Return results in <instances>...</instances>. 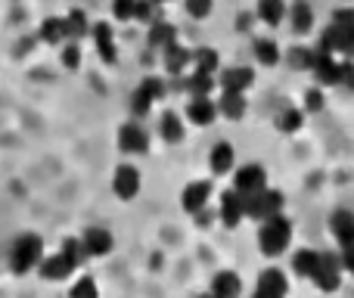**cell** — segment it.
Instances as JSON below:
<instances>
[{"instance_id": "6da1fadb", "label": "cell", "mask_w": 354, "mask_h": 298, "mask_svg": "<svg viewBox=\"0 0 354 298\" xmlns=\"http://www.w3.org/2000/svg\"><path fill=\"white\" fill-rule=\"evenodd\" d=\"M289 243H292V224L283 214H274V218L264 221L261 233H258V245H261L264 255L268 258L283 255L289 249Z\"/></svg>"}, {"instance_id": "7a4b0ae2", "label": "cell", "mask_w": 354, "mask_h": 298, "mask_svg": "<svg viewBox=\"0 0 354 298\" xmlns=\"http://www.w3.org/2000/svg\"><path fill=\"white\" fill-rule=\"evenodd\" d=\"M44 261V243L41 236H35V233H25V236H19L16 243H12V255H10V264L16 274H25V270H31L35 264Z\"/></svg>"}, {"instance_id": "3957f363", "label": "cell", "mask_w": 354, "mask_h": 298, "mask_svg": "<svg viewBox=\"0 0 354 298\" xmlns=\"http://www.w3.org/2000/svg\"><path fill=\"white\" fill-rule=\"evenodd\" d=\"M243 205H245V218H255V221H268L274 214L283 212V193L277 189H258V193L243 196Z\"/></svg>"}, {"instance_id": "277c9868", "label": "cell", "mask_w": 354, "mask_h": 298, "mask_svg": "<svg viewBox=\"0 0 354 298\" xmlns=\"http://www.w3.org/2000/svg\"><path fill=\"white\" fill-rule=\"evenodd\" d=\"M324 292H336L339 283H342V258H333V255H320L317 264V274L311 277Z\"/></svg>"}, {"instance_id": "5b68a950", "label": "cell", "mask_w": 354, "mask_h": 298, "mask_svg": "<svg viewBox=\"0 0 354 298\" xmlns=\"http://www.w3.org/2000/svg\"><path fill=\"white\" fill-rule=\"evenodd\" d=\"M286 292H289V283H286V277H283V270L270 268L258 277L252 298H286Z\"/></svg>"}, {"instance_id": "8992f818", "label": "cell", "mask_w": 354, "mask_h": 298, "mask_svg": "<svg viewBox=\"0 0 354 298\" xmlns=\"http://www.w3.org/2000/svg\"><path fill=\"white\" fill-rule=\"evenodd\" d=\"M112 189H115L118 199L131 202L137 193H140V171H137L134 165H122V168H115V177H112Z\"/></svg>"}, {"instance_id": "52a82bcc", "label": "cell", "mask_w": 354, "mask_h": 298, "mask_svg": "<svg viewBox=\"0 0 354 298\" xmlns=\"http://www.w3.org/2000/svg\"><path fill=\"white\" fill-rule=\"evenodd\" d=\"M264 183H268V174H264L261 165H243L236 171V177H233V189H239L243 196L264 189Z\"/></svg>"}, {"instance_id": "ba28073f", "label": "cell", "mask_w": 354, "mask_h": 298, "mask_svg": "<svg viewBox=\"0 0 354 298\" xmlns=\"http://www.w3.org/2000/svg\"><path fill=\"white\" fill-rule=\"evenodd\" d=\"M81 245H84V255L103 258V255H109L115 243H112V233L109 230H103V227H91V230L81 236Z\"/></svg>"}, {"instance_id": "9c48e42d", "label": "cell", "mask_w": 354, "mask_h": 298, "mask_svg": "<svg viewBox=\"0 0 354 298\" xmlns=\"http://www.w3.org/2000/svg\"><path fill=\"white\" fill-rule=\"evenodd\" d=\"M118 147H122V152L140 156V152L149 149V137H147V131H143L140 124H124V128L118 131Z\"/></svg>"}, {"instance_id": "30bf717a", "label": "cell", "mask_w": 354, "mask_h": 298, "mask_svg": "<svg viewBox=\"0 0 354 298\" xmlns=\"http://www.w3.org/2000/svg\"><path fill=\"white\" fill-rule=\"evenodd\" d=\"M208 196H212V183H208V180H196V183H189V187L180 193V205H183V212H189V214L202 212V208H205V202H208Z\"/></svg>"}, {"instance_id": "8fae6325", "label": "cell", "mask_w": 354, "mask_h": 298, "mask_svg": "<svg viewBox=\"0 0 354 298\" xmlns=\"http://www.w3.org/2000/svg\"><path fill=\"white\" fill-rule=\"evenodd\" d=\"M245 218V205H243V193L239 189H227L224 199H221V221L227 227H236Z\"/></svg>"}, {"instance_id": "7c38bea8", "label": "cell", "mask_w": 354, "mask_h": 298, "mask_svg": "<svg viewBox=\"0 0 354 298\" xmlns=\"http://www.w3.org/2000/svg\"><path fill=\"white\" fill-rule=\"evenodd\" d=\"M351 31L354 28H348V25L333 22L330 28L324 31V37H320V53H345V44H348Z\"/></svg>"}, {"instance_id": "4fadbf2b", "label": "cell", "mask_w": 354, "mask_h": 298, "mask_svg": "<svg viewBox=\"0 0 354 298\" xmlns=\"http://www.w3.org/2000/svg\"><path fill=\"white\" fill-rule=\"evenodd\" d=\"M311 72L317 75L320 84H339V62L333 59V53H314V62H311Z\"/></svg>"}, {"instance_id": "5bb4252c", "label": "cell", "mask_w": 354, "mask_h": 298, "mask_svg": "<svg viewBox=\"0 0 354 298\" xmlns=\"http://www.w3.org/2000/svg\"><path fill=\"white\" fill-rule=\"evenodd\" d=\"M75 268H78V264H75L68 255H62V252H59V255L41 261V277H44V280H66Z\"/></svg>"}, {"instance_id": "9a60e30c", "label": "cell", "mask_w": 354, "mask_h": 298, "mask_svg": "<svg viewBox=\"0 0 354 298\" xmlns=\"http://www.w3.org/2000/svg\"><path fill=\"white\" fill-rule=\"evenodd\" d=\"M221 84H224V91H236V93H243L245 87H252V84H255V72H252L249 66L227 68V72L221 75Z\"/></svg>"}, {"instance_id": "2e32d148", "label": "cell", "mask_w": 354, "mask_h": 298, "mask_svg": "<svg viewBox=\"0 0 354 298\" xmlns=\"http://www.w3.org/2000/svg\"><path fill=\"white\" fill-rule=\"evenodd\" d=\"M187 115H189V122L193 124H212L214 115H218V103H214L212 97H193Z\"/></svg>"}, {"instance_id": "e0dca14e", "label": "cell", "mask_w": 354, "mask_h": 298, "mask_svg": "<svg viewBox=\"0 0 354 298\" xmlns=\"http://www.w3.org/2000/svg\"><path fill=\"white\" fill-rule=\"evenodd\" d=\"M212 292L218 298H239V292H243V280H239L233 270H221L212 283Z\"/></svg>"}, {"instance_id": "ac0fdd59", "label": "cell", "mask_w": 354, "mask_h": 298, "mask_svg": "<svg viewBox=\"0 0 354 298\" xmlns=\"http://www.w3.org/2000/svg\"><path fill=\"white\" fill-rule=\"evenodd\" d=\"M91 35H93V41H97V50H100V56H103L106 62H115V37H112V28L106 22H97L91 28Z\"/></svg>"}, {"instance_id": "d6986e66", "label": "cell", "mask_w": 354, "mask_h": 298, "mask_svg": "<svg viewBox=\"0 0 354 298\" xmlns=\"http://www.w3.org/2000/svg\"><path fill=\"white\" fill-rule=\"evenodd\" d=\"M218 112H221V115H227L230 122H239V118L245 115V100H243V93L224 91V97L218 100Z\"/></svg>"}, {"instance_id": "ffe728a7", "label": "cell", "mask_w": 354, "mask_h": 298, "mask_svg": "<svg viewBox=\"0 0 354 298\" xmlns=\"http://www.w3.org/2000/svg\"><path fill=\"white\" fill-rule=\"evenodd\" d=\"M330 233L339 239V243L354 239V214L351 212H333L330 214Z\"/></svg>"}, {"instance_id": "44dd1931", "label": "cell", "mask_w": 354, "mask_h": 298, "mask_svg": "<svg viewBox=\"0 0 354 298\" xmlns=\"http://www.w3.org/2000/svg\"><path fill=\"white\" fill-rule=\"evenodd\" d=\"M162 53H165V68H168L171 75H180L183 68H187L189 62H193V53H187V50H183L177 41H174V44H168V47L162 50Z\"/></svg>"}, {"instance_id": "7402d4cb", "label": "cell", "mask_w": 354, "mask_h": 298, "mask_svg": "<svg viewBox=\"0 0 354 298\" xmlns=\"http://www.w3.org/2000/svg\"><path fill=\"white\" fill-rule=\"evenodd\" d=\"M317 264H320V252H314V249H301L292 258V270L299 277H314L317 274Z\"/></svg>"}, {"instance_id": "603a6c76", "label": "cell", "mask_w": 354, "mask_h": 298, "mask_svg": "<svg viewBox=\"0 0 354 298\" xmlns=\"http://www.w3.org/2000/svg\"><path fill=\"white\" fill-rule=\"evenodd\" d=\"M208 165H212L214 174H227V171L233 168V147L230 143H218V147L212 149V156H208Z\"/></svg>"}, {"instance_id": "cb8c5ba5", "label": "cell", "mask_w": 354, "mask_h": 298, "mask_svg": "<svg viewBox=\"0 0 354 298\" xmlns=\"http://www.w3.org/2000/svg\"><path fill=\"white\" fill-rule=\"evenodd\" d=\"M311 25H314V10L308 6V0H299L292 6V31L295 35H308Z\"/></svg>"}, {"instance_id": "d4e9b609", "label": "cell", "mask_w": 354, "mask_h": 298, "mask_svg": "<svg viewBox=\"0 0 354 298\" xmlns=\"http://www.w3.org/2000/svg\"><path fill=\"white\" fill-rule=\"evenodd\" d=\"M174 41H177L174 25H168V22H153L149 25V44H153L156 50H165L168 44H174Z\"/></svg>"}, {"instance_id": "484cf974", "label": "cell", "mask_w": 354, "mask_h": 298, "mask_svg": "<svg viewBox=\"0 0 354 298\" xmlns=\"http://www.w3.org/2000/svg\"><path fill=\"white\" fill-rule=\"evenodd\" d=\"M258 16L268 25H280L286 16V3L283 0H258Z\"/></svg>"}, {"instance_id": "4316f807", "label": "cell", "mask_w": 354, "mask_h": 298, "mask_svg": "<svg viewBox=\"0 0 354 298\" xmlns=\"http://www.w3.org/2000/svg\"><path fill=\"white\" fill-rule=\"evenodd\" d=\"M41 37L47 44H59V41H66L68 37V31H66V19H44V25H41Z\"/></svg>"}, {"instance_id": "83f0119b", "label": "cell", "mask_w": 354, "mask_h": 298, "mask_svg": "<svg viewBox=\"0 0 354 298\" xmlns=\"http://www.w3.org/2000/svg\"><path fill=\"white\" fill-rule=\"evenodd\" d=\"M212 87H214L212 75H208V72H199V68H196V72L187 78V91L193 93V97H212Z\"/></svg>"}, {"instance_id": "f1b7e54d", "label": "cell", "mask_w": 354, "mask_h": 298, "mask_svg": "<svg viewBox=\"0 0 354 298\" xmlns=\"http://www.w3.org/2000/svg\"><path fill=\"white\" fill-rule=\"evenodd\" d=\"M193 62H196V68H199V72L214 75V72H218V66H221V56H218V50L202 47V50H196V53H193Z\"/></svg>"}, {"instance_id": "f546056e", "label": "cell", "mask_w": 354, "mask_h": 298, "mask_svg": "<svg viewBox=\"0 0 354 298\" xmlns=\"http://www.w3.org/2000/svg\"><path fill=\"white\" fill-rule=\"evenodd\" d=\"M255 56L261 66H277L280 62V47H277L274 41H268V37H261V41H255Z\"/></svg>"}, {"instance_id": "4dcf8cb0", "label": "cell", "mask_w": 354, "mask_h": 298, "mask_svg": "<svg viewBox=\"0 0 354 298\" xmlns=\"http://www.w3.org/2000/svg\"><path fill=\"white\" fill-rule=\"evenodd\" d=\"M159 131H162V137H165L168 143H177V140H183V122L174 115V112H165L162 115V124H159Z\"/></svg>"}, {"instance_id": "1f68e13d", "label": "cell", "mask_w": 354, "mask_h": 298, "mask_svg": "<svg viewBox=\"0 0 354 298\" xmlns=\"http://www.w3.org/2000/svg\"><path fill=\"white\" fill-rule=\"evenodd\" d=\"M66 31H68V37H72V41H78V37H84L87 31H91V22H87V16L81 10H72L66 16Z\"/></svg>"}, {"instance_id": "d6a6232c", "label": "cell", "mask_w": 354, "mask_h": 298, "mask_svg": "<svg viewBox=\"0 0 354 298\" xmlns=\"http://www.w3.org/2000/svg\"><path fill=\"white\" fill-rule=\"evenodd\" d=\"M301 112L299 109H286V112H280L277 115V131H283V134H295V131L301 128Z\"/></svg>"}, {"instance_id": "836d02e7", "label": "cell", "mask_w": 354, "mask_h": 298, "mask_svg": "<svg viewBox=\"0 0 354 298\" xmlns=\"http://www.w3.org/2000/svg\"><path fill=\"white\" fill-rule=\"evenodd\" d=\"M68 298H100V289H97V283H93L91 277H81V280L72 286Z\"/></svg>"}, {"instance_id": "e575fe53", "label": "cell", "mask_w": 354, "mask_h": 298, "mask_svg": "<svg viewBox=\"0 0 354 298\" xmlns=\"http://www.w3.org/2000/svg\"><path fill=\"white\" fill-rule=\"evenodd\" d=\"M153 103H156V100L149 97V93L143 91V87H137L134 97H131V109H134V115H147V112L153 109Z\"/></svg>"}, {"instance_id": "d590c367", "label": "cell", "mask_w": 354, "mask_h": 298, "mask_svg": "<svg viewBox=\"0 0 354 298\" xmlns=\"http://www.w3.org/2000/svg\"><path fill=\"white\" fill-rule=\"evenodd\" d=\"M137 3L140 0H115L112 12H115V19H137Z\"/></svg>"}, {"instance_id": "8d00e7d4", "label": "cell", "mask_w": 354, "mask_h": 298, "mask_svg": "<svg viewBox=\"0 0 354 298\" xmlns=\"http://www.w3.org/2000/svg\"><path fill=\"white\" fill-rule=\"evenodd\" d=\"M212 6H214L212 0H187V12L193 19H205L208 12H212Z\"/></svg>"}, {"instance_id": "74e56055", "label": "cell", "mask_w": 354, "mask_h": 298, "mask_svg": "<svg viewBox=\"0 0 354 298\" xmlns=\"http://www.w3.org/2000/svg\"><path fill=\"white\" fill-rule=\"evenodd\" d=\"M140 87H143V91H147L153 100H162V97H165V81H159V78H147Z\"/></svg>"}, {"instance_id": "f35d334b", "label": "cell", "mask_w": 354, "mask_h": 298, "mask_svg": "<svg viewBox=\"0 0 354 298\" xmlns=\"http://www.w3.org/2000/svg\"><path fill=\"white\" fill-rule=\"evenodd\" d=\"M78 62H81V50L75 47V44H68V47L62 50V66H66V68H78Z\"/></svg>"}, {"instance_id": "ab89813d", "label": "cell", "mask_w": 354, "mask_h": 298, "mask_svg": "<svg viewBox=\"0 0 354 298\" xmlns=\"http://www.w3.org/2000/svg\"><path fill=\"white\" fill-rule=\"evenodd\" d=\"M305 109L308 112H320V109H324V93H320V91H305Z\"/></svg>"}, {"instance_id": "60d3db41", "label": "cell", "mask_w": 354, "mask_h": 298, "mask_svg": "<svg viewBox=\"0 0 354 298\" xmlns=\"http://www.w3.org/2000/svg\"><path fill=\"white\" fill-rule=\"evenodd\" d=\"M339 84L354 91V62H342V66H339Z\"/></svg>"}, {"instance_id": "b9f144b4", "label": "cell", "mask_w": 354, "mask_h": 298, "mask_svg": "<svg viewBox=\"0 0 354 298\" xmlns=\"http://www.w3.org/2000/svg\"><path fill=\"white\" fill-rule=\"evenodd\" d=\"M292 62H295V66H301V68H311L314 53H308L305 47H295V50H292Z\"/></svg>"}, {"instance_id": "7bdbcfd3", "label": "cell", "mask_w": 354, "mask_h": 298, "mask_svg": "<svg viewBox=\"0 0 354 298\" xmlns=\"http://www.w3.org/2000/svg\"><path fill=\"white\" fill-rule=\"evenodd\" d=\"M342 268H348L351 274H354V239L342 243Z\"/></svg>"}, {"instance_id": "ee69618b", "label": "cell", "mask_w": 354, "mask_h": 298, "mask_svg": "<svg viewBox=\"0 0 354 298\" xmlns=\"http://www.w3.org/2000/svg\"><path fill=\"white\" fill-rule=\"evenodd\" d=\"M345 53H348V56H354V31L348 35V44H345Z\"/></svg>"}, {"instance_id": "f6af8a7d", "label": "cell", "mask_w": 354, "mask_h": 298, "mask_svg": "<svg viewBox=\"0 0 354 298\" xmlns=\"http://www.w3.org/2000/svg\"><path fill=\"white\" fill-rule=\"evenodd\" d=\"M153 3H165V0H153Z\"/></svg>"}]
</instances>
